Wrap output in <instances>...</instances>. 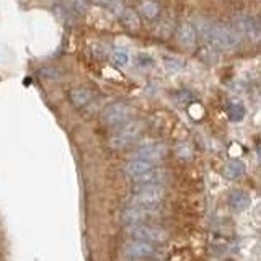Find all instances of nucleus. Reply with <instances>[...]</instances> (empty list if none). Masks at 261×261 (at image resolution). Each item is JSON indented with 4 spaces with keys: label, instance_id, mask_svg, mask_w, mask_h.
<instances>
[{
    "label": "nucleus",
    "instance_id": "1",
    "mask_svg": "<svg viewBox=\"0 0 261 261\" xmlns=\"http://www.w3.org/2000/svg\"><path fill=\"white\" fill-rule=\"evenodd\" d=\"M196 31L201 33L202 38L206 39L212 47L220 49V51L233 49L240 43V36L237 35V31L224 27V24L204 21L199 24V28H196Z\"/></svg>",
    "mask_w": 261,
    "mask_h": 261
},
{
    "label": "nucleus",
    "instance_id": "2",
    "mask_svg": "<svg viewBox=\"0 0 261 261\" xmlns=\"http://www.w3.org/2000/svg\"><path fill=\"white\" fill-rule=\"evenodd\" d=\"M163 198H165L163 185H134V190L126 199V204L129 206H160Z\"/></svg>",
    "mask_w": 261,
    "mask_h": 261
},
{
    "label": "nucleus",
    "instance_id": "3",
    "mask_svg": "<svg viewBox=\"0 0 261 261\" xmlns=\"http://www.w3.org/2000/svg\"><path fill=\"white\" fill-rule=\"evenodd\" d=\"M144 129H145V126L142 121L129 119L127 122H124V124H121L116 133L110 137V141H108L110 149H113V150L126 149V147H129L130 144L137 141V137L144 133Z\"/></svg>",
    "mask_w": 261,
    "mask_h": 261
},
{
    "label": "nucleus",
    "instance_id": "4",
    "mask_svg": "<svg viewBox=\"0 0 261 261\" xmlns=\"http://www.w3.org/2000/svg\"><path fill=\"white\" fill-rule=\"evenodd\" d=\"M134 114V108L127 103H111L101 113V122L108 127H119L121 124L127 122Z\"/></svg>",
    "mask_w": 261,
    "mask_h": 261
},
{
    "label": "nucleus",
    "instance_id": "5",
    "mask_svg": "<svg viewBox=\"0 0 261 261\" xmlns=\"http://www.w3.org/2000/svg\"><path fill=\"white\" fill-rule=\"evenodd\" d=\"M126 232L133 240H142L147 243H162L168 239L167 230L157 227V225H150V224H136V225H129L126 227Z\"/></svg>",
    "mask_w": 261,
    "mask_h": 261
},
{
    "label": "nucleus",
    "instance_id": "6",
    "mask_svg": "<svg viewBox=\"0 0 261 261\" xmlns=\"http://www.w3.org/2000/svg\"><path fill=\"white\" fill-rule=\"evenodd\" d=\"M159 212V206H129L119 212V220L122 225H136V224H144L149 219L155 217Z\"/></svg>",
    "mask_w": 261,
    "mask_h": 261
},
{
    "label": "nucleus",
    "instance_id": "7",
    "mask_svg": "<svg viewBox=\"0 0 261 261\" xmlns=\"http://www.w3.org/2000/svg\"><path fill=\"white\" fill-rule=\"evenodd\" d=\"M233 27L237 35L247 36L250 41H255V43L261 39V27L250 15H237L233 18Z\"/></svg>",
    "mask_w": 261,
    "mask_h": 261
},
{
    "label": "nucleus",
    "instance_id": "8",
    "mask_svg": "<svg viewBox=\"0 0 261 261\" xmlns=\"http://www.w3.org/2000/svg\"><path fill=\"white\" fill-rule=\"evenodd\" d=\"M122 253L133 259H145L155 255V248L153 243H147L142 240H130L122 247Z\"/></svg>",
    "mask_w": 261,
    "mask_h": 261
},
{
    "label": "nucleus",
    "instance_id": "9",
    "mask_svg": "<svg viewBox=\"0 0 261 261\" xmlns=\"http://www.w3.org/2000/svg\"><path fill=\"white\" fill-rule=\"evenodd\" d=\"M165 157H167V147L163 144H145V145H141L133 155V159H141V160L150 162V163L160 162Z\"/></svg>",
    "mask_w": 261,
    "mask_h": 261
},
{
    "label": "nucleus",
    "instance_id": "10",
    "mask_svg": "<svg viewBox=\"0 0 261 261\" xmlns=\"http://www.w3.org/2000/svg\"><path fill=\"white\" fill-rule=\"evenodd\" d=\"M168 178H170V175L165 168L152 167L150 170H147L145 173L134 178L133 181H134V185H165L168 181Z\"/></svg>",
    "mask_w": 261,
    "mask_h": 261
},
{
    "label": "nucleus",
    "instance_id": "11",
    "mask_svg": "<svg viewBox=\"0 0 261 261\" xmlns=\"http://www.w3.org/2000/svg\"><path fill=\"white\" fill-rule=\"evenodd\" d=\"M196 38H198V31H196V27L190 21H183L178 27L176 31V39L178 43L183 47H193L196 44Z\"/></svg>",
    "mask_w": 261,
    "mask_h": 261
},
{
    "label": "nucleus",
    "instance_id": "12",
    "mask_svg": "<svg viewBox=\"0 0 261 261\" xmlns=\"http://www.w3.org/2000/svg\"><path fill=\"white\" fill-rule=\"evenodd\" d=\"M69 100L75 108L84 110L93 101V93H92V90H88L85 87H77V88L69 90Z\"/></svg>",
    "mask_w": 261,
    "mask_h": 261
},
{
    "label": "nucleus",
    "instance_id": "13",
    "mask_svg": "<svg viewBox=\"0 0 261 261\" xmlns=\"http://www.w3.org/2000/svg\"><path fill=\"white\" fill-rule=\"evenodd\" d=\"M152 167H153V163H150V162H145L141 159H130L127 163H124V167H122V173L129 176L130 179H134L139 175L145 173L147 170H150Z\"/></svg>",
    "mask_w": 261,
    "mask_h": 261
},
{
    "label": "nucleus",
    "instance_id": "14",
    "mask_svg": "<svg viewBox=\"0 0 261 261\" xmlns=\"http://www.w3.org/2000/svg\"><path fill=\"white\" fill-rule=\"evenodd\" d=\"M250 196L248 193H245L242 190H235L230 193V196H228V206H230V209L233 211H245L248 206H250Z\"/></svg>",
    "mask_w": 261,
    "mask_h": 261
},
{
    "label": "nucleus",
    "instance_id": "15",
    "mask_svg": "<svg viewBox=\"0 0 261 261\" xmlns=\"http://www.w3.org/2000/svg\"><path fill=\"white\" fill-rule=\"evenodd\" d=\"M222 175L227 179H239L245 175V165L240 160H230L227 162L222 168Z\"/></svg>",
    "mask_w": 261,
    "mask_h": 261
},
{
    "label": "nucleus",
    "instance_id": "16",
    "mask_svg": "<svg viewBox=\"0 0 261 261\" xmlns=\"http://www.w3.org/2000/svg\"><path fill=\"white\" fill-rule=\"evenodd\" d=\"M64 10H67L72 15L84 16L88 13V4L85 0H61Z\"/></svg>",
    "mask_w": 261,
    "mask_h": 261
},
{
    "label": "nucleus",
    "instance_id": "17",
    "mask_svg": "<svg viewBox=\"0 0 261 261\" xmlns=\"http://www.w3.org/2000/svg\"><path fill=\"white\" fill-rule=\"evenodd\" d=\"M137 10L144 16V18L153 20L155 16L159 15L160 7H159L157 2H155V0H141V2L137 4Z\"/></svg>",
    "mask_w": 261,
    "mask_h": 261
},
{
    "label": "nucleus",
    "instance_id": "18",
    "mask_svg": "<svg viewBox=\"0 0 261 261\" xmlns=\"http://www.w3.org/2000/svg\"><path fill=\"white\" fill-rule=\"evenodd\" d=\"M121 23L124 24V27H126L129 31H133V33H136V31L141 30V20H139V15H137L134 10H130V8H127L126 15L121 18Z\"/></svg>",
    "mask_w": 261,
    "mask_h": 261
},
{
    "label": "nucleus",
    "instance_id": "19",
    "mask_svg": "<svg viewBox=\"0 0 261 261\" xmlns=\"http://www.w3.org/2000/svg\"><path fill=\"white\" fill-rule=\"evenodd\" d=\"M129 61H130V57L126 49H114L111 54V62L114 65H118V67H126Z\"/></svg>",
    "mask_w": 261,
    "mask_h": 261
},
{
    "label": "nucleus",
    "instance_id": "20",
    "mask_svg": "<svg viewBox=\"0 0 261 261\" xmlns=\"http://www.w3.org/2000/svg\"><path fill=\"white\" fill-rule=\"evenodd\" d=\"M227 114H228V118H230V121H242L245 116V108L239 103H232V105H228Z\"/></svg>",
    "mask_w": 261,
    "mask_h": 261
},
{
    "label": "nucleus",
    "instance_id": "21",
    "mask_svg": "<svg viewBox=\"0 0 261 261\" xmlns=\"http://www.w3.org/2000/svg\"><path fill=\"white\" fill-rule=\"evenodd\" d=\"M165 67L170 72H178L183 69V61L178 59V57H167L165 59Z\"/></svg>",
    "mask_w": 261,
    "mask_h": 261
},
{
    "label": "nucleus",
    "instance_id": "22",
    "mask_svg": "<svg viewBox=\"0 0 261 261\" xmlns=\"http://www.w3.org/2000/svg\"><path fill=\"white\" fill-rule=\"evenodd\" d=\"M92 2L95 4V5H100V7H108V4L111 2V0H92Z\"/></svg>",
    "mask_w": 261,
    "mask_h": 261
},
{
    "label": "nucleus",
    "instance_id": "23",
    "mask_svg": "<svg viewBox=\"0 0 261 261\" xmlns=\"http://www.w3.org/2000/svg\"><path fill=\"white\" fill-rule=\"evenodd\" d=\"M258 155H259V159H261V145H258Z\"/></svg>",
    "mask_w": 261,
    "mask_h": 261
}]
</instances>
